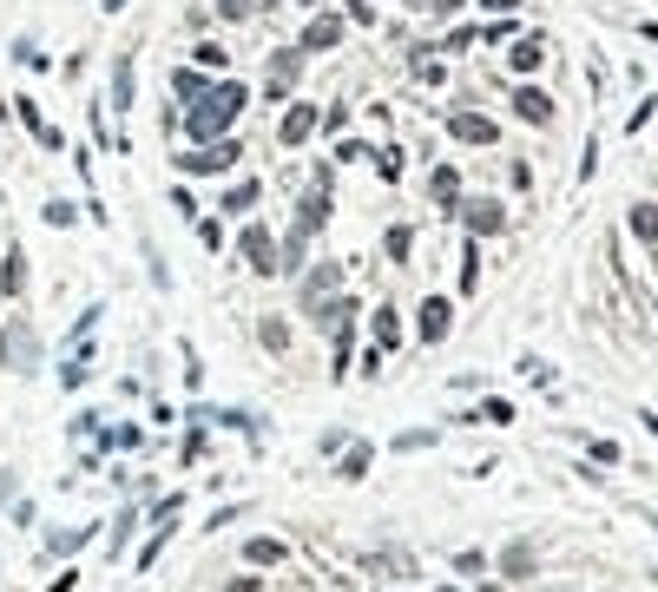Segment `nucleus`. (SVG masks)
<instances>
[{"mask_svg": "<svg viewBox=\"0 0 658 592\" xmlns=\"http://www.w3.org/2000/svg\"><path fill=\"white\" fill-rule=\"evenodd\" d=\"M244 99H251V93H244L237 79H217V86H211L204 99H191L184 132H191V138H224V132H231V119L244 112Z\"/></svg>", "mask_w": 658, "mask_h": 592, "instance_id": "f257e3e1", "label": "nucleus"}, {"mask_svg": "<svg viewBox=\"0 0 658 592\" xmlns=\"http://www.w3.org/2000/svg\"><path fill=\"white\" fill-rule=\"evenodd\" d=\"M0 362H7L14 376H34L40 369V329L26 316H14L7 329H0Z\"/></svg>", "mask_w": 658, "mask_h": 592, "instance_id": "f03ea898", "label": "nucleus"}, {"mask_svg": "<svg viewBox=\"0 0 658 592\" xmlns=\"http://www.w3.org/2000/svg\"><path fill=\"white\" fill-rule=\"evenodd\" d=\"M237 250H244V264H251V270H277V257H284V250H277V237H270L264 231V224H244V237H237Z\"/></svg>", "mask_w": 658, "mask_h": 592, "instance_id": "7ed1b4c3", "label": "nucleus"}, {"mask_svg": "<svg viewBox=\"0 0 658 592\" xmlns=\"http://www.w3.org/2000/svg\"><path fill=\"white\" fill-rule=\"evenodd\" d=\"M237 158H244V138H217V145L184 152V172H231Z\"/></svg>", "mask_w": 658, "mask_h": 592, "instance_id": "20e7f679", "label": "nucleus"}, {"mask_svg": "<svg viewBox=\"0 0 658 592\" xmlns=\"http://www.w3.org/2000/svg\"><path fill=\"white\" fill-rule=\"evenodd\" d=\"M296 73H304V46H277V53H270V86H264V99H284V93L296 86Z\"/></svg>", "mask_w": 658, "mask_h": 592, "instance_id": "39448f33", "label": "nucleus"}, {"mask_svg": "<svg viewBox=\"0 0 658 592\" xmlns=\"http://www.w3.org/2000/svg\"><path fill=\"white\" fill-rule=\"evenodd\" d=\"M336 276H343L336 264H316V270L304 276V296H296V303H304V316H316V309H323L329 296H336Z\"/></svg>", "mask_w": 658, "mask_h": 592, "instance_id": "423d86ee", "label": "nucleus"}, {"mask_svg": "<svg viewBox=\"0 0 658 592\" xmlns=\"http://www.w3.org/2000/svg\"><path fill=\"white\" fill-rule=\"evenodd\" d=\"M461 217H468V237H494V231H501V224H507L501 197H474V205L461 211Z\"/></svg>", "mask_w": 658, "mask_h": 592, "instance_id": "0eeeda50", "label": "nucleus"}, {"mask_svg": "<svg viewBox=\"0 0 658 592\" xmlns=\"http://www.w3.org/2000/svg\"><path fill=\"white\" fill-rule=\"evenodd\" d=\"M448 323H454V309H448V296H428V303H422V316H415V329H422V343H442V336H448Z\"/></svg>", "mask_w": 658, "mask_h": 592, "instance_id": "6e6552de", "label": "nucleus"}, {"mask_svg": "<svg viewBox=\"0 0 658 592\" xmlns=\"http://www.w3.org/2000/svg\"><path fill=\"white\" fill-rule=\"evenodd\" d=\"M14 112H20V125H26V132H34V145H46V152H60V125H46V112H40L34 99H20Z\"/></svg>", "mask_w": 658, "mask_h": 592, "instance_id": "1a4fd4ad", "label": "nucleus"}, {"mask_svg": "<svg viewBox=\"0 0 658 592\" xmlns=\"http://www.w3.org/2000/svg\"><path fill=\"white\" fill-rule=\"evenodd\" d=\"M310 132H316V105H290V112H284V125H277L284 145H310Z\"/></svg>", "mask_w": 658, "mask_h": 592, "instance_id": "9d476101", "label": "nucleus"}, {"mask_svg": "<svg viewBox=\"0 0 658 592\" xmlns=\"http://www.w3.org/2000/svg\"><path fill=\"white\" fill-rule=\"evenodd\" d=\"M448 132L461 138V145H494V119H481V112H454Z\"/></svg>", "mask_w": 658, "mask_h": 592, "instance_id": "9b49d317", "label": "nucleus"}, {"mask_svg": "<svg viewBox=\"0 0 658 592\" xmlns=\"http://www.w3.org/2000/svg\"><path fill=\"white\" fill-rule=\"evenodd\" d=\"M336 40H343V20H336V14H316V20L304 26V53H329Z\"/></svg>", "mask_w": 658, "mask_h": 592, "instance_id": "f8f14e48", "label": "nucleus"}, {"mask_svg": "<svg viewBox=\"0 0 658 592\" xmlns=\"http://www.w3.org/2000/svg\"><path fill=\"white\" fill-rule=\"evenodd\" d=\"M513 112H520V119H533V125H546V119H553V99L533 93V86H520V93H513Z\"/></svg>", "mask_w": 658, "mask_h": 592, "instance_id": "ddd939ff", "label": "nucleus"}, {"mask_svg": "<svg viewBox=\"0 0 658 592\" xmlns=\"http://www.w3.org/2000/svg\"><path fill=\"white\" fill-rule=\"evenodd\" d=\"M428 197H434L442 211H454V205H461V178L448 172V165H442V172H428Z\"/></svg>", "mask_w": 658, "mask_h": 592, "instance_id": "4468645a", "label": "nucleus"}, {"mask_svg": "<svg viewBox=\"0 0 658 592\" xmlns=\"http://www.w3.org/2000/svg\"><path fill=\"white\" fill-rule=\"evenodd\" d=\"M257 197H264V185H257V178H237V185L224 191V211H231V217H244V211H257Z\"/></svg>", "mask_w": 658, "mask_h": 592, "instance_id": "2eb2a0df", "label": "nucleus"}, {"mask_svg": "<svg viewBox=\"0 0 658 592\" xmlns=\"http://www.w3.org/2000/svg\"><path fill=\"white\" fill-rule=\"evenodd\" d=\"M369 329H375V349H395V343H402V316H395L389 303H382L375 316H369Z\"/></svg>", "mask_w": 658, "mask_h": 592, "instance_id": "dca6fc26", "label": "nucleus"}, {"mask_svg": "<svg viewBox=\"0 0 658 592\" xmlns=\"http://www.w3.org/2000/svg\"><path fill=\"white\" fill-rule=\"evenodd\" d=\"M26 290V250H7V270H0V296H20Z\"/></svg>", "mask_w": 658, "mask_h": 592, "instance_id": "f3484780", "label": "nucleus"}, {"mask_svg": "<svg viewBox=\"0 0 658 592\" xmlns=\"http://www.w3.org/2000/svg\"><path fill=\"white\" fill-rule=\"evenodd\" d=\"M244 559H251V567H277V559H284V540H270V533H257V540L244 547Z\"/></svg>", "mask_w": 658, "mask_h": 592, "instance_id": "a211bd4d", "label": "nucleus"}, {"mask_svg": "<svg viewBox=\"0 0 658 592\" xmlns=\"http://www.w3.org/2000/svg\"><path fill=\"white\" fill-rule=\"evenodd\" d=\"M113 105H119V112L132 105V53H119V60H113Z\"/></svg>", "mask_w": 658, "mask_h": 592, "instance_id": "6ab92c4d", "label": "nucleus"}, {"mask_svg": "<svg viewBox=\"0 0 658 592\" xmlns=\"http://www.w3.org/2000/svg\"><path fill=\"white\" fill-rule=\"evenodd\" d=\"M501 573H507V579H527V573H533V553H527V540H513V547L501 553Z\"/></svg>", "mask_w": 658, "mask_h": 592, "instance_id": "aec40b11", "label": "nucleus"}, {"mask_svg": "<svg viewBox=\"0 0 658 592\" xmlns=\"http://www.w3.org/2000/svg\"><path fill=\"white\" fill-rule=\"evenodd\" d=\"M172 86H178V99L191 105V99H204V93H211V79H204V73H191V66H184V73L172 79Z\"/></svg>", "mask_w": 658, "mask_h": 592, "instance_id": "412c9836", "label": "nucleus"}, {"mask_svg": "<svg viewBox=\"0 0 658 592\" xmlns=\"http://www.w3.org/2000/svg\"><path fill=\"white\" fill-rule=\"evenodd\" d=\"M633 237H658V205H633Z\"/></svg>", "mask_w": 658, "mask_h": 592, "instance_id": "4be33fe9", "label": "nucleus"}, {"mask_svg": "<svg viewBox=\"0 0 658 592\" xmlns=\"http://www.w3.org/2000/svg\"><path fill=\"white\" fill-rule=\"evenodd\" d=\"M408 250H415V231H408V224H395V231H389V257L408 264Z\"/></svg>", "mask_w": 658, "mask_h": 592, "instance_id": "5701e85b", "label": "nucleus"}, {"mask_svg": "<svg viewBox=\"0 0 658 592\" xmlns=\"http://www.w3.org/2000/svg\"><path fill=\"white\" fill-rule=\"evenodd\" d=\"M284 343H290V329H284L277 316H264V349H270V356H284Z\"/></svg>", "mask_w": 658, "mask_h": 592, "instance_id": "b1692460", "label": "nucleus"}, {"mask_svg": "<svg viewBox=\"0 0 658 592\" xmlns=\"http://www.w3.org/2000/svg\"><path fill=\"white\" fill-rule=\"evenodd\" d=\"M513 66L533 73V66H540V40H520V46H513Z\"/></svg>", "mask_w": 658, "mask_h": 592, "instance_id": "393cba45", "label": "nucleus"}, {"mask_svg": "<svg viewBox=\"0 0 658 592\" xmlns=\"http://www.w3.org/2000/svg\"><path fill=\"white\" fill-rule=\"evenodd\" d=\"M474 284H481V257H474V244H468V257H461V290L474 296Z\"/></svg>", "mask_w": 658, "mask_h": 592, "instance_id": "a878e982", "label": "nucleus"}, {"mask_svg": "<svg viewBox=\"0 0 658 592\" xmlns=\"http://www.w3.org/2000/svg\"><path fill=\"white\" fill-rule=\"evenodd\" d=\"M73 217H79V211L66 205V197H46V224H73Z\"/></svg>", "mask_w": 658, "mask_h": 592, "instance_id": "bb28decb", "label": "nucleus"}, {"mask_svg": "<svg viewBox=\"0 0 658 592\" xmlns=\"http://www.w3.org/2000/svg\"><path fill=\"white\" fill-rule=\"evenodd\" d=\"M198 237H204V250H217V244H224V224H217V217H198Z\"/></svg>", "mask_w": 658, "mask_h": 592, "instance_id": "cd10ccee", "label": "nucleus"}, {"mask_svg": "<svg viewBox=\"0 0 658 592\" xmlns=\"http://www.w3.org/2000/svg\"><path fill=\"white\" fill-rule=\"evenodd\" d=\"M481 567H487V553H454V573H461V579L481 573Z\"/></svg>", "mask_w": 658, "mask_h": 592, "instance_id": "c85d7f7f", "label": "nucleus"}, {"mask_svg": "<svg viewBox=\"0 0 658 592\" xmlns=\"http://www.w3.org/2000/svg\"><path fill=\"white\" fill-rule=\"evenodd\" d=\"M198 66H211V73H217V66H224V46L204 40V46H198Z\"/></svg>", "mask_w": 658, "mask_h": 592, "instance_id": "c756f323", "label": "nucleus"}, {"mask_svg": "<svg viewBox=\"0 0 658 592\" xmlns=\"http://www.w3.org/2000/svg\"><path fill=\"white\" fill-rule=\"evenodd\" d=\"M349 20H363V26H369V20H375V0H349Z\"/></svg>", "mask_w": 658, "mask_h": 592, "instance_id": "7c9ffc66", "label": "nucleus"}, {"mask_svg": "<svg viewBox=\"0 0 658 592\" xmlns=\"http://www.w3.org/2000/svg\"><path fill=\"white\" fill-rule=\"evenodd\" d=\"M217 7H224V20H244V14H251V0H217Z\"/></svg>", "mask_w": 658, "mask_h": 592, "instance_id": "2f4dec72", "label": "nucleus"}, {"mask_svg": "<svg viewBox=\"0 0 658 592\" xmlns=\"http://www.w3.org/2000/svg\"><path fill=\"white\" fill-rule=\"evenodd\" d=\"M487 7H494V14H513V7H520V0H487Z\"/></svg>", "mask_w": 658, "mask_h": 592, "instance_id": "473e14b6", "label": "nucleus"}, {"mask_svg": "<svg viewBox=\"0 0 658 592\" xmlns=\"http://www.w3.org/2000/svg\"><path fill=\"white\" fill-rule=\"evenodd\" d=\"M454 7H461V0H434V14H454Z\"/></svg>", "mask_w": 658, "mask_h": 592, "instance_id": "72a5a7b5", "label": "nucleus"}, {"mask_svg": "<svg viewBox=\"0 0 658 592\" xmlns=\"http://www.w3.org/2000/svg\"><path fill=\"white\" fill-rule=\"evenodd\" d=\"M639 34H645V40H658V20H645V26H639Z\"/></svg>", "mask_w": 658, "mask_h": 592, "instance_id": "f704fd0d", "label": "nucleus"}, {"mask_svg": "<svg viewBox=\"0 0 658 592\" xmlns=\"http://www.w3.org/2000/svg\"><path fill=\"white\" fill-rule=\"evenodd\" d=\"M481 592H501V586H481Z\"/></svg>", "mask_w": 658, "mask_h": 592, "instance_id": "c9c22d12", "label": "nucleus"}, {"mask_svg": "<svg viewBox=\"0 0 658 592\" xmlns=\"http://www.w3.org/2000/svg\"><path fill=\"white\" fill-rule=\"evenodd\" d=\"M442 592H461V586H442Z\"/></svg>", "mask_w": 658, "mask_h": 592, "instance_id": "e433bc0d", "label": "nucleus"}]
</instances>
